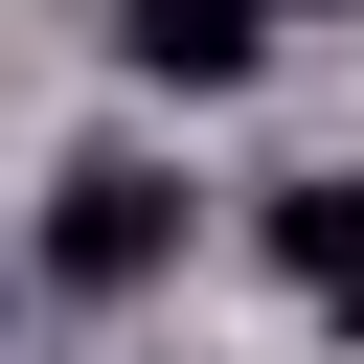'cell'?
<instances>
[{"instance_id": "3957f363", "label": "cell", "mask_w": 364, "mask_h": 364, "mask_svg": "<svg viewBox=\"0 0 364 364\" xmlns=\"http://www.w3.org/2000/svg\"><path fill=\"white\" fill-rule=\"evenodd\" d=\"M273 273H296L318 318H364V159H318V182H273Z\"/></svg>"}, {"instance_id": "6da1fadb", "label": "cell", "mask_w": 364, "mask_h": 364, "mask_svg": "<svg viewBox=\"0 0 364 364\" xmlns=\"http://www.w3.org/2000/svg\"><path fill=\"white\" fill-rule=\"evenodd\" d=\"M182 273V182L136 159V136H91L68 182H46V296H159Z\"/></svg>"}, {"instance_id": "7a4b0ae2", "label": "cell", "mask_w": 364, "mask_h": 364, "mask_svg": "<svg viewBox=\"0 0 364 364\" xmlns=\"http://www.w3.org/2000/svg\"><path fill=\"white\" fill-rule=\"evenodd\" d=\"M250 46H273V0H114L136 91H250Z\"/></svg>"}]
</instances>
